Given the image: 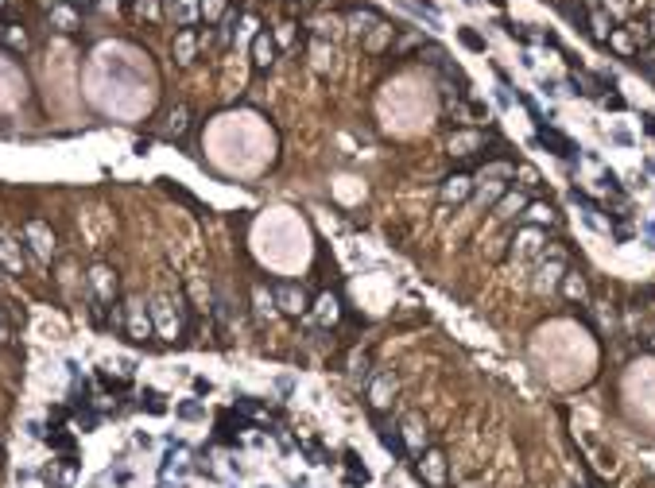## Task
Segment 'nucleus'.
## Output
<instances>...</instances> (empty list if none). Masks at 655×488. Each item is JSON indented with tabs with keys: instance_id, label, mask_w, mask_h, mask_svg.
<instances>
[{
	"instance_id": "nucleus-1",
	"label": "nucleus",
	"mask_w": 655,
	"mask_h": 488,
	"mask_svg": "<svg viewBox=\"0 0 655 488\" xmlns=\"http://www.w3.org/2000/svg\"><path fill=\"white\" fill-rule=\"evenodd\" d=\"M24 241H28L31 256H35V260H43V264L55 256V233H50V225L39 221V217L24 221Z\"/></svg>"
},
{
	"instance_id": "nucleus-2",
	"label": "nucleus",
	"mask_w": 655,
	"mask_h": 488,
	"mask_svg": "<svg viewBox=\"0 0 655 488\" xmlns=\"http://www.w3.org/2000/svg\"><path fill=\"white\" fill-rule=\"evenodd\" d=\"M415 477L427 488H446V453L442 449H423L419 465H415Z\"/></svg>"
},
{
	"instance_id": "nucleus-3",
	"label": "nucleus",
	"mask_w": 655,
	"mask_h": 488,
	"mask_svg": "<svg viewBox=\"0 0 655 488\" xmlns=\"http://www.w3.org/2000/svg\"><path fill=\"white\" fill-rule=\"evenodd\" d=\"M124 330H128V337L132 341H151L156 337V322H151V310H144V303H128V310H124Z\"/></svg>"
},
{
	"instance_id": "nucleus-4",
	"label": "nucleus",
	"mask_w": 655,
	"mask_h": 488,
	"mask_svg": "<svg viewBox=\"0 0 655 488\" xmlns=\"http://www.w3.org/2000/svg\"><path fill=\"white\" fill-rule=\"evenodd\" d=\"M396 391H400L396 376H391V372H380V376H372V380H369V388H365V400H369L372 411H388L391 400H396Z\"/></svg>"
},
{
	"instance_id": "nucleus-5",
	"label": "nucleus",
	"mask_w": 655,
	"mask_h": 488,
	"mask_svg": "<svg viewBox=\"0 0 655 488\" xmlns=\"http://www.w3.org/2000/svg\"><path fill=\"white\" fill-rule=\"evenodd\" d=\"M272 299H275V310L291 314V318H299V314L306 310V291L303 287H295V283H279Z\"/></svg>"
},
{
	"instance_id": "nucleus-6",
	"label": "nucleus",
	"mask_w": 655,
	"mask_h": 488,
	"mask_svg": "<svg viewBox=\"0 0 655 488\" xmlns=\"http://www.w3.org/2000/svg\"><path fill=\"white\" fill-rule=\"evenodd\" d=\"M400 438H403V446H407V453H423V449H427V422H423V415H407V419H403Z\"/></svg>"
},
{
	"instance_id": "nucleus-7",
	"label": "nucleus",
	"mask_w": 655,
	"mask_h": 488,
	"mask_svg": "<svg viewBox=\"0 0 655 488\" xmlns=\"http://www.w3.org/2000/svg\"><path fill=\"white\" fill-rule=\"evenodd\" d=\"M89 287H93V303H113L117 299V275L101 264L89 272Z\"/></svg>"
},
{
	"instance_id": "nucleus-8",
	"label": "nucleus",
	"mask_w": 655,
	"mask_h": 488,
	"mask_svg": "<svg viewBox=\"0 0 655 488\" xmlns=\"http://www.w3.org/2000/svg\"><path fill=\"white\" fill-rule=\"evenodd\" d=\"M0 268H4V272H16V275H24V252H20V244L12 241V233H4V229H0Z\"/></svg>"
},
{
	"instance_id": "nucleus-9",
	"label": "nucleus",
	"mask_w": 655,
	"mask_h": 488,
	"mask_svg": "<svg viewBox=\"0 0 655 488\" xmlns=\"http://www.w3.org/2000/svg\"><path fill=\"white\" fill-rule=\"evenodd\" d=\"M275 59V39L268 35V31H256L252 35V66L256 70H268Z\"/></svg>"
},
{
	"instance_id": "nucleus-10",
	"label": "nucleus",
	"mask_w": 655,
	"mask_h": 488,
	"mask_svg": "<svg viewBox=\"0 0 655 488\" xmlns=\"http://www.w3.org/2000/svg\"><path fill=\"white\" fill-rule=\"evenodd\" d=\"M473 194V178L470 175H454V178H446L442 182V202H465V198Z\"/></svg>"
},
{
	"instance_id": "nucleus-11",
	"label": "nucleus",
	"mask_w": 655,
	"mask_h": 488,
	"mask_svg": "<svg viewBox=\"0 0 655 488\" xmlns=\"http://www.w3.org/2000/svg\"><path fill=\"white\" fill-rule=\"evenodd\" d=\"M194 50H198V31L194 28H178L175 31V59L183 62H194Z\"/></svg>"
},
{
	"instance_id": "nucleus-12",
	"label": "nucleus",
	"mask_w": 655,
	"mask_h": 488,
	"mask_svg": "<svg viewBox=\"0 0 655 488\" xmlns=\"http://www.w3.org/2000/svg\"><path fill=\"white\" fill-rule=\"evenodd\" d=\"M535 144L551 147V151H555L558 159H570V156H574V144H570L566 136H558L555 128H543V132H539V136H535Z\"/></svg>"
},
{
	"instance_id": "nucleus-13",
	"label": "nucleus",
	"mask_w": 655,
	"mask_h": 488,
	"mask_svg": "<svg viewBox=\"0 0 655 488\" xmlns=\"http://www.w3.org/2000/svg\"><path fill=\"white\" fill-rule=\"evenodd\" d=\"M151 322H156L159 333H167V337H175L178 333V318L171 314V303H167V299H159V303L151 306Z\"/></svg>"
},
{
	"instance_id": "nucleus-14",
	"label": "nucleus",
	"mask_w": 655,
	"mask_h": 488,
	"mask_svg": "<svg viewBox=\"0 0 655 488\" xmlns=\"http://www.w3.org/2000/svg\"><path fill=\"white\" fill-rule=\"evenodd\" d=\"M481 144H485L481 132H454V136H450V151H454V156H473Z\"/></svg>"
},
{
	"instance_id": "nucleus-15",
	"label": "nucleus",
	"mask_w": 655,
	"mask_h": 488,
	"mask_svg": "<svg viewBox=\"0 0 655 488\" xmlns=\"http://www.w3.org/2000/svg\"><path fill=\"white\" fill-rule=\"evenodd\" d=\"M516 244H519V248H516L519 256H535L539 248H543V233H539V225H528V229L516 236Z\"/></svg>"
},
{
	"instance_id": "nucleus-16",
	"label": "nucleus",
	"mask_w": 655,
	"mask_h": 488,
	"mask_svg": "<svg viewBox=\"0 0 655 488\" xmlns=\"http://www.w3.org/2000/svg\"><path fill=\"white\" fill-rule=\"evenodd\" d=\"M0 43L12 47V50H28V31H24L20 24H4V28H0Z\"/></svg>"
},
{
	"instance_id": "nucleus-17",
	"label": "nucleus",
	"mask_w": 655,
	"mask_h": 488,
	"mask_svg": "<svg viewBox=\"0 0 655 488\" xmlns=\"http://www.w3.org/2000/svg\"><path fill=\"white\" fill-rule=\"evenodd\" d=\"M562 294H566L570 303H586V279L578 272H566L562 275Z\"/></svg>"
},
{
	"instance_id": "nucleus-18",
	"label": "nucleus",
	"mask_w": 655,
	"mask_h": 488,
	"mask_svg": "<svg viewBox=\"0 0 655 488\" xmlns=\"http://www.w3.org/2000/svg\"><path fill=\"white\" fill-rule=\"evenodd\" d=\"M524 209H528V198H524V194H504L497 202V217H504V221L516 217V214H524Z\"/></svg>"
},
{
	"instance_id": "nucleus-19",
	"label": "nucleus",
	"mask_w": 655,
	"mask_h": 488,
	"mask_svg": "<svg viewBox=\"0 0 655 488\" xmlns=\"http://www.w3.org/2000/svg\"><path fill=\"white\" fill-rule=\"evenodd\" d=\"M558 275H566V264H562V256H555V260H547V264L539 268V287L547 291V287L555 283Z\"/></svg>"
},
{
	"instance_id": "nucleus-20",
	"label": "nucleus",
	"mask_w": 655,
	"mask_h": 488,
	"mask_svg": "<svg viewBox=\"0 0 655 488\" xmlns=\"http://www.w3.org/2000/svg\"><path fill=\"white\" fill-rule=\"evenodd\" d=\"M171 16L178 20V28H190V20L198 16V0H178V4H171Z\"/></svg>"
},
{
	"instance_id": "nucleus-21",
	"label": "nucleus",
	"mask_w": 655,
	"mask_h": 488,
	"mask_svg": "<svg viewBox=\"0 0 655 488\" xmlns=\"http://www.w3.org/2000/svg\"><path fill=\"white\" fill-rule=\"evenodd\" d=\"M524 214H528V221H531V225H551V221H555V209H551L547 202H535V205H528Z\"/></svg>"
},
{
	"instance_id": "nucleus-22",
	"label": "nucleus",
	"mask_w": 655,
	"mask_h": 488,
	"mask_svg": "<svg viewBox=\"0 0 655 488\" xmlns=\"http://www.w3.org/2000/svg\"><path fill=\"white\" fill-rule=\"evenodd\" d=\"M225 12H229V0H205V4H202L205 28H210V24H217V20H221V16H225Z\"/></svg>"
},
{
	"instance_id": "nucleus-23",
	"label": "nucleus",
	"mask_w": 655,
	"mask_h": 488,
	"mask_svg": "<svg viewBox=\"0 0 655 488\" xmlns=\"http://www.w3.org/2000/svg\"><path fill=\"white\" fill-rule=\"evenodd\" d=\"M380 442H384V449H391V453H396V458H407V446H403L400 430H380Z\"/></svg>"
},
{
	"instance_id": "nucleus-24",
	"label": "nucleus",
	"mask_w": 655,
	"mask_h": 488,
	"mask_svg": "<svg viewBox=\"0 0 655 488\" xmlns=\"http://www.w3.org/2000/svg\"><path fill=\"white\" fill-rule=\"evenodd\" d=\"M516 175V167L512 163H489V167H481V178H512Z\"/></svg>"
},
{
	"instance_id": "nucleus-25",
	"label": "nucleus",
	"mask_w": 655,
	"mask_h": 488,
	"mask_svg": "<svg viewBox=\"0 0 655 488\" xmlns=\"http://www.w3.org/2000/svg\"><path fill=\"white\" fill-rule=\"evenodd\" d=\"M504 198V182L492 178V182H481V202H500Z\"/></svg>"
},
{
	"instance_id": "nucleus-26",
	"label": "nucleus",
	"mask_w": 655,
	"mask_h": 488,
	"mask_svg": "<svg viewBox=\"0 0 655 488\" xmlns=\"http://www.w3.org/2000/svg\"><path fill=\"white\" fill-rule=\"evenodd\" d=\"M186 124H190V109H186V105H178L175 113H171V132H175V136H183V132H186Z\"/></svg>"
},
{
	"instance_id": "nucleus-27",
	"label": "nucleus",
	"mask_w": 655,
	"mask_h": 488,
	"mask_svg": "<svg viewBox=\"0 0 655 488\" xmlns=\"http://www.w3.org/2000/svg\"><path fill=\"white\" fill-rule=\"evenodd\" d=\"M318 318H322V322H333V318H338V303H333L330 294L318 299Z\"/></svg>"
},
{
	"instance_id": "nucleus-28",
	"label": "nucleus",
	"mask_w": 655,
	"mask_h": 488,
	"mask_svg": "<svg viewBox=\"0 0 655 488\" xmlns=\"http://www.w3.org/2000/svg\"><path fill=\"white\" fill-rule=\"evenodd\" d=\"M349 24H353V28H357V31H369V28H365V24H372V28H376V24H380V20H376V16H372L369 8H365V12H353V16H349Z\"/></svg>"
},
{
	"instance_id": "nucleus-29",
	"label": "nucleus",
	"mask_w": 655,
	"mask_h": 488,
	"mask_svg": "<svg viewBox=\"0 0 655 488\" xmlns=\"http://www.w3.org/2000/svg\"><path fill=\"white\" fill-rule=\"evenodd\" d=\"M388 31H391V28H384V24H376V31H372L369 39H365V47H369V50H380V47H384V39H388Z\"/></svg>"
},
{
	"instance_id": "nucleus-30",
	"label": "nucleus",
	"mask_w": 655,
	"mask_h": 488,
	"mask_svg": "<svg viewBox=\"0 0 655 488\" xmlns=\"http://www.w3.org/2000/svg\"><path fill=\"white\" fill-rule=\"evenodd\" d=\"M458 39L465 43L470 50H485V39H481L477 31H470V28H461V31H458Z\"/></svg>"
},
{
	"instance_id": "nucleus-31",
	"label": "nucleus",
	"mask_w": 655,
	"mask_h": 488,
	"mask_svg": "<svg viewBox=\"0 0 655 488\" xmlns=\"http://www.w3.org/2000/svg\"><path fill=\"white\" fill-rule=\"evenodd\" d=\"M55 24H59L62 31L74 28V4H70V8H55Z\"/></svg>"
},
{
	"instance_id": "nucleus-32",
	"label": "nucleus",
	"mask_w": 655,
	"mask_h": 488,
	"mask_svg": "<svg viewBox=\"0 0 655 488\" xmlns=\"http://www.w3.org/2000/svg\"><path fill=\"white\" fill-rule=\"evenodd\" d=\"M291 39H295V24H279V31H275V43H279V47H291Z\"/></svg>"
},
{
	"instance_id": "nucleus-33",
	"label": "nucleus",
	"mask_w": 655,
	"mask_h": 488,
	"mask_svg": "<svg viewBox=\"0 0 655 488\" xmlns=\"http://www.w3.org/2000/svg\"><path fill=\"white\" fill-rule=\"evenodd\" d=\"M144 400H147V411H151V415H163V411H167V403H163V395H159V391H147Z\"/></svg>"
},
{
	"instance_id": "nucleus-34",
	"label": "nucleus",
	"mask_w": 655,
	"mask_h": 488,
	"mask_svg": "<svg viewBox=\"0 0 655 488\" xmlns=\"http://www.w3.org/2000/svg\"><path fill=\"white\" fill-rule=\"evenodd\" d=\"M516 175L524 178V186H539V171H535V167L524 163V167H516Z\"/></svg>"
},
{
	"instance_id": "nucleus-35",
	"label": "nucleus",
	"mask_w": 655,
	"mask_h": 488,
	"mask_svg": "<svg viewBox=\"0 0 655 488\" xmlns=\"http://www.w3.org/2000/svg\"><path fill=\"white\" fill-rule=\"evenodd\" d=\"M613 47H616V50H632V35H628V31H616V35H613Z\"/></svg>"
},
{
	"instance_id": "nucleus-36",
	"label": "nucleus",
	"mask_w": 655,
	"mask_h": 488,
	"mask_svg": "<svg viewBox=\"0 0 655 488\" xmlns=\"http://www.w3.org/2000/svg\"><path fill=\"white\" fill-rule=\"evenodd\" d=\"M539 89H543V97H558V93H562L555 78H543V82H539Z\"/></svg>"
},
{
	"instance_id": "nucleus-37",
	"label": "nucleus",
	"mask_w": 655,
	"mask_h": 488,
	"mask_svg": "<svg viewBox=\"0 0 655 488\" xmlns=\"http://www.w3.org/2000/svg\"><path fill=\"white\" fill-rule=\"evenodd\" d=\"M136 8H140V12H147V16H151V20H156V16H159V8H156V0H140Z\"/></svg>"
},
{
	"instance_id": "nucleus-38",
	"label": "nucleus",
	"mask_w": 655,
	"mask_h": 488,
	"mask_svg": "<svg viewBox=\"0 0 655 488\" xmlns=\"http://www.w3.org/2000/svg\"><path fill=\"white\" fill-rule=\"evenodd\" d=\"M613 144H620V147H632V136H628V132H620V128H616V132H613Z\"/></svg>"
},
{
	"instance_id": "nucleus-39",
	"label": "nucleus",
	"mask_w": 655,
	"mask_h": 488,
	"mask_svg": "<svg viewBox=\"0 0 655 488\" xmlns=\"http://www.w3.org/2000/svg\"><path fill=\"white\" fill-rule=\"evenodd\" d=\"M8 341H12V326L0 318V345H8Z\"/></svg>"
},
{
	"instance_id": "nucleus-40",
	"label": "nucleus",
	"mask_w": 655,
	"mask_h": 488,
	"mask_svg": "<svg viewBox=\"0 0 655 488\" xmlns=\"http://www.w3.org/2000/svg\"><path fill=\"white\" fill-rule=\"evenodd\" d=\"M644 128H647V132H652V136H655V117H652V113H647V117H644Z\"/></svg>"
},
{
	"instance_id": "nucleus-41",
	"label": "nucleus",
	"mask_w": 655,
	"mask_h": 488,
	"mask_svg": "<svg viewBox=\"0 0 655 488\" xmlns=\"http://www.w3.org/2000/svg\"><path fill=\"white\" fill-rule=\"evenodd\" d=\"M74 8H89V4H98V0H70Z\"/></svg>"
},
{
	"instance_id": "nucleus-42",
	"label": "nucleus",
	"mask_w": 655,
	"mask_h": 488,
	"mask_svg": "<svg viewBox=\"0 0 655 488\" xmlns=\"http://www.w3.org/2000/svg\"><path fill=\"white\" fill-rule=\"evenodd\" d=\"M39 4H43V8H59L62 0H39Z\"/></svg>"
},
{
	"instance_id": "nucleus-43",
	"label": "nucleus",
	"mask_w": 655,
	"mask_h": 488,
	"mask_svg": "<svg viewBox=\"0 0 655 488\" xmlns=\"http://www.w3.org/2000/svg\"><path fill=\"white\" fill-rule=\"evenodd\" d=\"M644 229H647V236H652V241H655V221H647Z\"/></svg>"
},
{
	"instance_id": "nucleus-44",
	"label": "nucleus",
	"mask_w": 655,
	"mask_h": 488,
	"mask_svg": "<svg viewBox=\"0 0 655 488\" xmlns=\"http://www.w3.org/2000/svg\"><path fill=\"white\" fill-rule=\"evenodd\" d=\"M0 279H4V268H0Z\"/></svg>"
},
{
	"instance_id": "nucleus-45",
	"label": "nucleus",
	"mask_w": 655,
	"mask_h": 488,
	"mask_svg": "<svg viewBox=\"0 0 655 488\" xmlns=\"http://www.w3.org/2000/svg\"><path fill=\"white\" fill-rule=\"evenodd\" d=\"M652 31H655V20H652Z\"/></svg>"
},
{
	"instance_id": "nucleus-46",
	"label": "nucleus",
	"mask_w": 655,
	"mask_h": 488,
	"mask_svg": "<svg viewBox=\"0 0 655 488\" xmlns=\"http://www.w3.org/2000/svg\"><path fill=\"white\" fill-rule=\"evenodd\" d=\"M0 8H4V0H0Z\"/></svg>"
},
{
	"instance_id": "nucleus-47",
	"label": "nucleus",
	"mask_w": 655,
	"mask_h": 488,
	"mask_svg": "<svg viewBox=\"0 0 655 488\" xmlns=\"http://www.w3.org/2000/svg\"><path fill=\"white\" fill-rule=\"evenodd\" d=\"M652 345H655V337H652Z\"/></svg>"
}]
</instances>
